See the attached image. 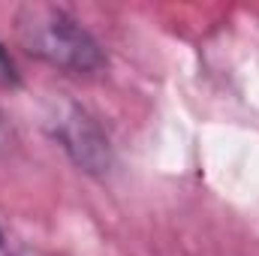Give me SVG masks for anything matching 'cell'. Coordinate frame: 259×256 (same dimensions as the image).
<instances>
[{"label":"cell","instance_id":"6da1fadb","mask_svg":"<svg viewBox=\"0 0 259 256\" xmlns=\"http://www.w3.org/2000/svg\"><path fill=\"white\" fill-rule=\"evenodd\" d=\"M15 36L27 55L72 75H91L106 66L103 46L61 6L24 3L15 12Z\"/></svg>","mask_w":259,"mask_h":256},{"label":"cell","instance_id":"7a4b0ae2","mask_svg":"<svg viewBox=\"0 0 259 256\" xmlns=\"http://www.w3.org/2000/svg\"><path fill=\"white\" fill-rule=\"evenodd\" d=\"M49 130L55 142L66 151V157L88 175H106L115 163L112 142L100 121L81 109L72 100H58L52 115H49Z\"/></svg>","mask_w":259,"mask_h":256},{"label":"cell","instance_id":"3957f363","mask_svg":"<svg viewBox=\"0 0 259 256\" xmlns=\"http://www.w3.org/2000/svg\"><path fill=\"white\" fill-rule=\"evenodd\" d=\"M18 69L12 64V58H9V52L3 49V42H0V88H18Z\"/></svg>","mask_w":259,"mask_h":256},{"label":"cell","instance_id":"277c9868","mask_svg":"<svg viewBox=\"0 0 259 256\" xmlns=\"http://www.w3.org/2000/svg\"><path fill=\"white\" fill-rule=\"evenodd\" d=\"M0 247H3V232H0Z\"/></svg>","mask_w":259,"mask_h":256},{"label":"cell","instance_id":"5b68a950","mask_svg":"<svg viewBox=\"0 0 259 256\" xmlns=\"http://www.w3.org/2000/svg\"><path fill=\"white\" fill-rule=\"evenodd\" d=\"M0 121H3V118H0ZM0 133H3V124H0Z\"/></svg>","mask_w":259,"mask_h":256}]
</instances>
